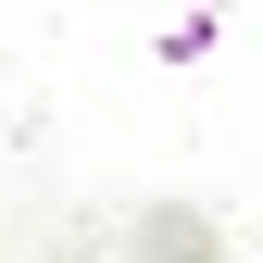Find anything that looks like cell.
Returning <instances> with one entry per match:
<instances>
[{"label": "cell", "mask_w": 263, "mask_h": 263, "mask_svg": "<svg viewBox=\"0 0 263 263\" xmlns=\"http://www.w3.org/2000/svg\"><path fill=\"white\" fill-rule=\"evenodd\" d=\"M226 238H213V213H188V201H163V213H138V263H213Z\"/></svg>", "instance_id": "1"}, {"label": "cell", "mask_w": 263, "mask_h": 263, "mask_svg": "<svg viewBox=\"0 0 263 263\" xmlns=\"http://www.w3.org/2000/svg\"><path fill=\"white\" fill-rule=\"evenodd\" d=\"M125 263H138V251H125Z\"/></svg>", "instance_id": "2"}]
</instances>
